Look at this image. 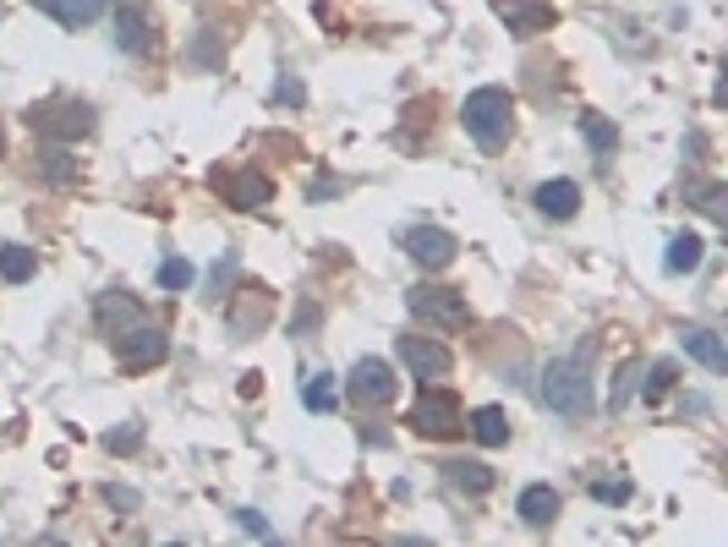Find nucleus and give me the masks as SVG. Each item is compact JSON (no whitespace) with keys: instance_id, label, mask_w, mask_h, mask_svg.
Returning a JSON list of instances; mask_svg holds the SVG:
<instances>
[{"instance_id":"nucleus-31","label":"nucleus","mask_w":728,"mask_h":547,"mask_svg":"<svg viewBox=\"0 0 728 547\" xmlns=\"http://www.w3.org/2000/svg\"><path fill=\"white\" fill-rule=\"evenodd\" d=\"M636 372H641L636 361H630V367L619 372V389H613V406H624V395H630V384H636Z\"/></svg>"},{"instance_id":"nucleus-8","label":"nucleus","mask_w":728,"mask_h":547,"mask_svg":"<svg viewBox=\"0 0 728 547\" xmlns=\"http://www.w3.org/2000/svg\"><path fill=\"white\" fill-rule=\"evenodd\" d=\"M400 361L422 378V384H439V378H450V367H455V356L444 350L439 340H422V335H405V340L395 345Z\"/></svg>"},{"instance_id":"nucleus-28","label":"nucleus","mask_w":728,"mask_h":547,"mask_svg":"<svg viewBox=\"0 0 728 547\" xmlns=\"http://www.w3.org/2000/svg\"><path fill=\"white\" fill-rule=\"evenodd\" d=\"M105 444H110V449H116V455H132L137 444H142V427H121V432H110V438H105Z\"/></svg>"},{"instance_id":"nucleus-15","label":"nucleus","mask_w":728,"mask_h":547,"mask_svg":"<svg viewBox=\"0 0 728 547\" xmlns=\"http://www.w3.org/2000/svg\"><path fill=\"white\" fill-rule=\"evenodd\" d=\"M679 345H685V356H696L707 372H728V350H724V340H718L712 329H685Z\"/></svg>"},{"instance_id":"nucleus-6","label":"nucleus","mask_w":728,"mask_h":547,"mask_svg":"<svg viewBox=\"0 0 728 547\" xmlns=\"http://www.w3.org/2000/svg\"><path fill=\"white\" fill-rule=\"evenodd\" d=\"M351 400H362V406H390L400 395V384H395V367L384 361V356H362L356 367H351Z\"/></svg>"},{"instance_id":"nucleus-25","label":"nucleus","mask_w":728,"mask_h":547,"mask_svg":"<svg viewBox=\"0 0 728 547\" xmlns=\"http://www.w3.org/2000/svg\"><path fill=\"white\" fill-rule=\"evenodd\" d=\"M45 176H50L56 187H67L71 176H77V159H71V153H61V148H56V153H45Z\"/></svg>"},{"instance_id":"nucleus-11","label":"nucleus","mask_w":728,"mask_h":547,"mask_svg":"<svg viewBox=\"0 0 728 547\" xmlns=\"http://www.w3.org/2000/svg\"><path fill=\"white\" fill-rule=\"evenodd\" d=\"M537 213H542V219H559V225L575 219V213H581V187H575V181H542V187H537Z\"/></svg>"},{"instance_id":"nucleus-14","label":"nucleus","mask_w":728,"mask_h":547,"mask_svg":"<svg viewBox=\"0 0 728 547\" xmlns=\"http://www.w3.org/2000/svg\"><path fill=\"white\" fill-rule=\"evenodd\" d=\"M33 6L50 11V17H56L61 28H71V33H77V28H94V22L105 17V0H33Z\"/></svg>"},{"instance_id":"nucleus-30","label":"nucleus","mask_w":728,"mask_h":547,"mask_svg":"<svg viewBox=\"0 0 728 547\" xmlns=\"http://www.w3.org/2000/svg\"><path fill=\"white\" fill-rule=\"evenodd\" d=\"M242 531H247V537H268V520L253 515V509H242Z\"/></svg>"},{"instance_id":"nucleus-22","label":"nucleus","mask_w":728,"mask_h":547,"mask_svg":"<svg viewBox=\"0 0 728 547\" xmlns=\"http://www.w3.org/2000/svg\"><path fill=\"white\" fill-rule=\"evenodd\" d=\"M39 269V258L28 252V247H0V274L11 279V285H22V279H33Z\"/></svg>"},{"instance_id":"nucleus-9","label":"nucleus","mask_w":728,"mask_h":547,"mask_svg":"<svg viewBox=\"0 0 728 547\" xmlns=\"http://www.w3.org/2000/svg\"><path fill=\"white\" fill-rule=\"evenodd\" d=\"M33 121L56 137H88L94 132V105H82V99H50V105L33 110Z\"/></svg>"},{"instance_id":"nucleus-33","label":"nucleus","mask_w":728,"mask_h":547,"mask_svg":"<svg viewBox=\"0 0 728 547\" xmlns=\"http://www.w3.org/2000/svg\"><path fill=\"white\" fill-rule=\"evenodd\" d=\"M110 504H121V509H137V493H132V487H110Z\"/></svg>"},{"instance_id":"nucleus-18","label":"nucleus","mask_w":728,"mask_h":547,"mask_svg":"<svg viewBox=\"0 0 728 547\" xmlns=\"http://www.w3.org/2000/svg\"><path fill=\"white\" fill-rule=\"evenodd\" d=\"M471 438L476 444H488V449H499V444H510V416L499 406H482L471 410Z\"/></svg>"},{"instance_id":"nucleus-21","label":"nucleus","mask_w":728,"mask_h":547,"mask_svg":"<svg viewBox=\"0 0 728 547\" xmlns=\"http://www.w3.org/2000/svg\"><path fill=\"white\" fill-rule=\"evenodd\" d=\"M302 400H307V410H334L340 406V378L334 372H318V378H307V389H302Z\"/></svg>"},{"instance_id":"nucleus-29","label":"nucleus","mask_w":728,"mask_h":547,"mask_svg":"<svg viewBox=\"0 0 728 547\" xmlns=\"http://www.w3.org/2000/svg\"><path fill=\"white\" fill-rule=\"evenodd\" d=\"M274 99H279V105H302L307 93H302V82H296V77H285V82L274 88Z\"/></svg>"},{"instance_id":"nucleus-20","label":"nucleus","mask_w":728,"mask_h":547,"mask_svg":"<svg viewBox=\"0 0 728 547\" xmlns=\"http://www.w3.org/2000/svg\"><path fill=\"white\" fill-rule=\"evenodd\" d=\"M701 252H707V247H701V236H673L662 263H668V274H690V269H701Z\"/></svg>"},{"instance_id":"nucleus-19","label":"nucleus","mask_w":728,"mask_h":547,"mask_svg":"<svg viewBox=\"0 0 728 547\" xmlns=\"http://www.w3.org/2000/svg\"><path fill=\"white\" fill-rule=\"evenodd\" d=\"M450 471V481L461 487V493H471V498H482V493H493V471L488 466H476V460H455V466H444Z\"/></svg>"},{"instance_id":"nucleus-26","label":"nucleus","mask_w":728,"mask_h":547,"mask_svg":"<svg viewBox=\"0 0 728 547\" xmlns=\"http://www.w3.org/2000/svg\"><path fill=\"white\" fill-rule=\"evenodd\" d=\"M696 203H701V213H707V219H724L728 213V192L724 187H696Z\"/></svg>"},{"instance_id":"nucleus-4","label":"nucleus","mask_w":728,"mask_h":547,"mask_svg":"<svg viewBox=\"0 0 728 547\" xmlns=\"http://www.w3.org/2000/svg\"><path fill=\"white\" fill-rule=\"evenodd\" d=\"M405 427H411V432H422V438H455L465 421H461V406H455V395L433 389V395H422V400L411 406Z\"/></svg>"},{"instance_id":"nucleus-17","label":"nucleus","mask_w":728,"mask_h":547,"mask_svg":"<svg viewBox=\"0 0 728 547\" xmlns=\"http://www.w3.org/2000/svg\"><path fill=\"white\" fill-rule=\"evenodd\" d=\"M110 28H116V44H121L127 56H142V50H148V17H142V11L121 6V11L110 17Z\"/></svg>"},{"instance_id":"nucleus-7","label":"nucleus","mask_w":728,"mask_h":547,"mask_svg":"<svg viewBox=\"0 0 728 547\" xmlns=\"http://www.w3.org/2000/svg\"><path fill=\"white\" fill-rule=\"evenodd\" d=\"M116 345V361L127 367V372H148V367H159L165 356H170V340H165V329H154V324H137V329H127Z\"/></svg>"},{"instance_id":"nucleus-3","label":"nucleus","mask_w":728,"mask_h":547,"mask_svg":"<svg viewBox=\"0 0 728 547\" xmlns=\"http://www.w3.org/2000/svg\"><path fill=\"white\" fill-rule=\"evenodd\" d=\"M405 307L422 318V324H439V329H465L471 324V307H465L461 290H444V285H416L405 296Z\"/></svg>"},{"instance_id":"nucleus-5","label":"nucleus","mask_w":728,"mask_h":547,"mask_svg":"<svg viewBox=\"0 0 728 547\" xmlns=\"http://www.w3.org/2000/svg\"><path fill=\"white\" fill-rule=\"evenodd\" d=\"M455 252H461V241H455L450 230H439V225H416V230H405V258H411L416 269H427V274L450 269Z\"/></svg>"},{"instance_id":"nucleus-32","label":"nucleus","mask_w":728,"mask_h":547,"mask_svg":"<svg viewBox=\"0 0 728 547\" xmlns=\"http://www.w3.org/2000/svg\"><path fill=\"white\" fill-rule=\"evenodd\" d=\"M668 384H673V367L662 361V367H652V400H658V395H668Z\"/></svg>"},{"instance_id":"nucleus-10","label":"nucleus","mask_w":728,"mask_h":547,"mask_svg":"<svg viewBox=\"0 0 728 547\" xmlns=\"http://www.w3.org/2000/svg\"><path fill=\"white\" fill-rule=\"evenodd\" d=\"M219 192L230 198V208H264L274 198V181L258 170H225L219 176Z\"/></svg>"},{"instance_id":"nucleus-27","label":"nucleus","mask_w":728,"mask_h":547,"mask_svg":"<svg viewBox=\"0 0 728 547\" xmlns=\"http://www.w3.org/2000/svg\"><path fill=\"white\" fill-rule=\"evenodd\" d=\"M592 493L602 498V504H624V498H630V481H624V477H613V481H592Z\"/></svg>"},{"instance_id":"nucleus-24","label":"nucleus","mask_w":728,"mask_h":547,"mask_svg":"<svg viewBox=\"0 0 728 547\" xmlns=\"http://www.w3.org/2000/svg\"><path fill=\"white\" fill-rule=\"evenodd\" d=\"M581 132H587V142H592V148H602V153H608V148H613V142H619V132H613V121H608V116H581Z\"/></svg>"},{"instance_id":"nucleus-34","label":"nucleus","mask_w":728,"mask_h":547,"mask_svg":"<svg viewBox=\"0 0 728 547\" xmlns=\"http://www.w3.org/2000/svg\"><path fill=\"white\" fill-rule=\"evenodd\" d=\"M0 153H6V137H0Z\"/></svg>"},{"instance_id":"nucleus-13","label":"nucleus","mask_w":728,"mask_h":547,"mask_svg":"<svg viewBox=\"0 0 728 547\" xmlns=\"http://www.w3.org/2000/svg\"><path fill=\"white\" fill-rule=\"evenodd\" d=\"M499 17H504V22H510V33H521V39L542 33V28L553 22V11H548L542 0H499Z\"/></svg>"},{"instance_id":"nucleus-16","label":"nucleus","mask_w":728,"mask_h":547,"mask_svg":"<svg viewBox=\"0 0 728 547\" xmlns=\"http://www.w3.org/2000/svg\"><path fill=\"white\" fill-rule=\"evenodd\" d=\"M515 509H521V520H527V526H553V520H559V493H553L548 481H537V487L521 493V504H515Z\"/></svg>"},{"instance_id":"nucleus-1","label":"nucleus","mask_w":728,"mask_h":547,"mask_svg":"<svg viewBox=\"0 0 728 547\" xmlns=\"http://www.w3.org/2000/svg\"><path fill=\"white\" fill-rule=\"evenodd\" d=\"M461 121H465V137H471L476 148H504L510 132H515V99H510L504 88H476V93L465 99Z\"/></svg>"},{"instance_id":"nucleus-23","label":"nucleus","mask_w":728,"mask_h":547,"mask_svg":"<svg viewBox=\"0 0 728 547\" xmlns=\"http://www.w3.org/2000/svg\"><path fill=\"white\" fill-rule=\"evenodd\" d=\"M193 279H198V269H193L187 258H165V263H159V285H165V290H187Z\"/></svg>"},{"instance_id":"nucleus-2","label":"nucleus","mask_w":728,"mask_h":547,"mask_svg":"<svg viewBox=\"0 0 728 547\" xmlns=\"http://www.w3.org/2000/svg\"><path fill=\"white\" fill-rule=\"evenodd\" d=\"M542 400L559 410V416H587V410H592V372H587V356L548 361V367H542Z\"/></svg>"},{"instance_id":"nucleus-12","label":"nucleus","mask_w":728,"mask_h":547,"mask_svg":"<svg viewBox=\"0 0 728 547\" xmlns=\"http://www.w3.org/2000/svg\"><path fill=\"white\" fill-rule=\"evenodd\" d=\"M94 318H99V329H105L110 340H121L127 329H137V324H142V312H137V307L127 301V296H116V290L94 301Z\"/></svg>"}]
</instances>
